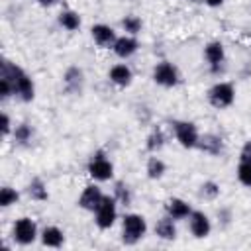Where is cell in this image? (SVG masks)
<instances>
[{"instance_id": "9a60e30c", "label": "cell", "mask_w": 251, "mask_h": 251, "mask_svg": "<svg viewBox=\"0 0 251 251\" xmlns=\"http://www.w3.org/2000/svg\"><path fill=\"white\" fill-rule=\"evenodd\" d=\"M137 49H139L137 37H135V35H127V33L120 35V37L114 41V45H112L114 55L120 57V59H129V57H133V55L137 53Z\"/></svg>"}, {"instance_id": "e0dca14e", "label": "cell", "mask_w": 251, "mask_h": 251, "mask_svg": "<svg viewBox=\"0 0 251 251\" xmlns=\"http://www.w3.org/2000/svg\"><path fill=\"white\" fill-rule=\"evenodd\" d=\"M153 231H155V235H157L159 239H163V241H175V239H176V235H178L176 220H173L171 216H167V214H165L163 218H159V220L155 222Z\"/></svg>"}, {"instance_id": "f546056e", "label": "cell", "mask_w": 251, "mask_h": 251, "mask_svg": "<svg viewBox=\"0 0 251 251\" xmlns=\"http://www.w3.org/2000/svg\"><path fill=\"white\" fill-rule=\"evenodd\" d=\"M0 129H2V137H8V135H12V131H14L12 120H10V116H8L6 112H2V126H0Z\"/></svg>"}, {"instance_id": "484cf974", "label": "cell", "mask_w": 251, "mask_h": 251, "mask_svg": "<svg viewBox=\"0 0 251 251\" xmlns=\"http://www.w3.org/2000/svg\"><path fill=\"white\" fill-rule=\"evenodd\" d=\"M112 196L118 200V204H122V206H129L131 204V190H129V186L124 182V180H116L114 182V192H112Z\"/></svg>"}, {"instance_id": "2e32d148", "label": "cell", "mask_w": 251, "mask_h": 251, "mask_svg": "<svg viewBox=\"0 0 251 251\" xmlns=\"http://www.w3.org/2000/svg\"><path fill=\"white\" fill-rule=\"evenodd\" d=\"M190 212H192V206H190L184 198L173 196V198H169V200L165 202V214H167V216H171V218H173V220H176V222L188 220Z\"/></svg>"}, {"instance_id": "8992f818", "label": "cell", "mask_w": 251, "mask_h": 251, "mask_svg": "<svg viewBox=\"0 0 251 251\" xmlns=\"http://www.w3.org/2000/svg\"><path fill=\"white\" fill-rule=\"evenodd\" d=\"M208 102L216 110H226L235 102V86L231 82L220 80L208 88Z\"/></svg>"}, {"instance_id": "3957f363", "label": "cell", "mask_w": 251, "mask_h": 251, "mask_svg": "<svg viewBox=\"0 0 251 251\" xmlns=\"http://www.w3.org/2000/svg\"><path fill=\"white\" fill-rule=\"evenodd\" d=\"M86 173L94 182H106L114 178V163L108 159V155L104 151H96L92 153L88 165H86Z\"/></svg>"}, {"instance_id": "603a6c76", "label": "cell", "mask_w": 251, "mask_h": 251, "mask_svg": "<svg viewBox=\"0 0 251 251\" xmlns=\"http://www.w3.org/2000/svg\"><path fill=\"white\" fill-rule=\"evenodd\" d=\"M145 173H147V178H151V180H159V178L165 176V173H167V165H165V161H163L161 157H157V153H155L153 157L147 159V163H145Z\"/></svg>"}, {"instance_id": "ba28073f", "label": "cell", "mask_w": 251, "mask_h": 251, "mask_svg": "<svg viewBox=\"0 0 251 251\" xmlns=\"http://www.w3.org/2000/svg\"><path fill=\"white\" fill-rule=\"evenodd\" d=\"M151 78L155 84H159L163 88H175L180 82V73H178L176 65H173L171 61H159L153 67Z\"/></svg>"}, {"instance_id": "30bf717a", "label": "cell", "mask_w": 251, "mask_h": 251, "mask_svg": "<svg viewBox=\"0 0 251 251\" xmlns=\"http://www.w3.org/2000/svg\"><path fill=\"white\" fill-rule=\"evenodd\" d=\"M102 198H104V192H102V188L98 186V182H90V184H86V186L82 188V192H80L76 204H78V208L84 210V212H94V210L98 208V204L102 202Z\"/></svg>"}, {"instance_id": "5b68a950", "label": "cell", "mask_w": 251, "mask_h": 251, "mask_svg": "<svg viewBox=\"0 0 251 251\" xmlns=\"http://www.w3.org/2000/svg\"><path fill=\"white\" fill-rule=\"evenodd\" d=\"M39 237V229H37V224L33 218L29 216H22L14 222L12 226V239L22 245V247H27L31 243H35V239Z\"/></svg>"}, {"instance_id": "f1b7e54d", "label": "cell", "mask_w": 251, "mask_h": 251, "mask_svg": "<svg viewBox=\"0 0 251 251\" xmlns=\"http://www.w3.org/2000/svg\"><path fill=\"white\" fill-rule=\"evenodd\" d=\"M220 196V184L214 180H206L200 186V198L204 200H216Z\"/></svg>"}, {"instance_id": "cb8c5ba5", "label": "cell", "mask_w": 251, "mask_h": 251, "mask_svg": "<svg viewBox=\"0 0 251 251\" xmlns=\"http://www.w3.org/2000/svg\"><path fill=\"white\" fill-rule=\"evenodd\" d=\"M12 137L18 145H29L31 139H33V126L27 124V122H22L18 126H14V131H12Z\"/></svg>"}, {"instance_id": "d4e9b609", "label": "cell", "mask_w": 251, "mask_h": 251, "mask_svg": "<svg viewBox=\"0 0 251 251\" xmlns=\"http://www.w3.org/2000/svg\"><path fill=\"white\" fill-rule=\"evenodd\" d=\"M165 133H163V129L161 127H153L151 131H149V135L145 137V149L149 151V153H159L163 147H165Z\"/></svg>"}, {"instance_id": "4316f807", "label": "cell", "mask_w": 251, "mask_h": 251, "mask_svg": "<svg viewBox=\"0 0 251 251\" xmlns=\"http://www.w3.org/2000/svg\"><path fill=\"white\" fill-rule=\"evenodd\" d=\"M18 200H20V192H18L14 186L4 184V186L0 188V208H10V206H14Z\"/></svg>"}, {"instance_id": "ffe728a7", "label": "cell", "mask_w": 251, "mask_h": 251, "mask_svg": "<svg viewBox=\"0 0 251 251\" xmlns=\"http://www.w3.org/2000/svg\"><path fill=\"white\" fill-rule=\"evenodd\" d=\"M198 149L204 151L206 155L216 157V155H220L224 151V139L218 133H204V135H200Z\"/></svg>"}, {"instance_id": "d6986e66", "label": "cell", "mask_w": 251, "mask_h": 251, "mask_svg": "<svg viewBox=\"0 0 251 251\" xmlns=\"http://www.w3.org/2000/svg\"><path fill=\"white\" fill-rule=\"evenodd\" d=\"M108 78H110V82L116 84L118 88H126V86L131 84V80H133V73H131V69H129L126 63H118V65L110 67V71H108Z\"/></svg>"}, {"instance_id": "4fadbf2b", "label": "cell", "mask_w": 251, "mask_h": 251, "mask_svg": "<svg viewBox=\"0 0 251 251\" xmlns=\"http://www.w3.org/2000/svg\"><path fill=\"white\" fill-rule=\"evenodd\" d=\"M204 61L208 63V67L218 73L220 67L224 65L226 61V49H224V43L222 41H208L204 45Z\"/></svg>"}, {"instance_id": "83f0119b", "label": "cell", "mask_w": 251, "mask_h": 251, "mask_svg": "<svg viewBox=\"0 0 251 251\" xmlns=\"http://www.w3.org/2000/svg\"><path fill=\"white\" fill-rule=\"evenodd\" d=\"M141 27H143V22H141V18L135 16V14H127V16L122 20V29H124L127 35H137V33L141 31Z\"/></svg>"}, {"instance_id": "d6a6232c", "label": "cell", "mask_w": 251, "mask_h": 251, "mask_svg": "<svg viewBox=\"0 0 251 251\" xmlns=\"http://www.w3.org/2000/svg\"><path fill=\"white\" fill-rule=\"evenodd\" d=\"M39 6H43V8H51V6H55L57 4V0H35Z\"/></svg>"}, {"instance_id": "52a82bcc", "label": "cell", "mask_w": 251, "mask_h": 251, "mask_svg": "<svg viewBox=\"0 0 251 251\" xmlns=\"http://www.w3.org/2000/svg\"><path fill=\"white\" fill-rule=\"evenodd\" d=\"M171 126H173L175 139L178 141L180 147H184V149H194V147H198L200 131H198L196 124H192V122H188V120H175Z\"/></svg>"}, {"instance_id": "7402d4cb", "label": "cell", "mask_w": 251, "mask_h": 251, "mask_svg": "<svg viewBox=\"0 0 251 251\" xmlns=\"http://www.w3.org/2000/svg\"><path fill=\"white\" fill-rule=\"evenodd\" d=\"M25 192H27V196L31 198V200H35V202H47L49 200V190H47V184L41 180V178H31L29 182H27V188H25Z\"/></svg>"}, {"instance_id": "277c9868", "label": "cell", "mask_w": 251, "mask_h": 251, "mask_svg": "<svg viewBox=\"0 0 251 251\" xmlns=\"http://www.w3.org/2000/svg\"><path fill=\"white\" fill-rule=\"evenodd\" d=\"M118 200L112 196V194H104L102 202L98 204V208L92 212L94 214V224L98 229H110L116 220H118Z\"/></svg>"}, {"instance_id": "4dcf8cb0", "label": "cell", "mask_w": 251, "mask_h": 251, "mask_svg": "<svg viewBox=\"0 0 251 251\" xmlns=\"http://www.w3.org/2000/svg\"><path fill=\"white\" fill-rule=\"evenodd\" d=\"M218 218L222 220V224H224V226H227V224H229V220H231V212H229L227 208H222V210H218Z\"/></svg>"}, {"instance_id": "9c48e42d", "label": "cell", "mask_w": 251, "mask_h": 251, "mask_svg": "<svg viewBox=\"0 0 251 251\" xmlns=\"http://www.w3.org/2000/svg\"><path fill=\"white\" fill-rule=\"evenodd\" d=\"M186 222H188V229H190L192 237H196V239H204L212 233V220L202 210H192Z\"/></svg>"}, {"instance_id": "8fae6325", "label": "cell", "mask_w": 251, "mask_h": 251, "mask_svg": "<svg viewBox=\"0 0 251 251\" xmlns=\"http://www.w3.org/2000/svg\"><path fill=\"white\" fill-rule=\"evenodd\" d=\"M84 82H86V76H84V71L76 65L69 67L65 73H63V86L69 94H80L82 88H84Z\"/></svg>"}, {"instance_id": "1f68e13d", "label": "cell", "mask_w": 251, "mask_h": 251, "mask_svg": "<svg viewBox=\"0 0 251 251\" xmlns=\"http://www.w3.org/2000/svg\"><path fill=\"white\" fill-rule=\"evenodd\" d=\"M202 2H204L208 8H220V6H222L226 0H202Z\"/></svg>"}, {"instance_id": "7a4b0ae2", "label": "cell", "mask_w": 251, "mask_h": 251, "mask_svg": "<svg viewBox=\"0 0 251 251\" xmlns=\"http://www.w3.org/2000/svg\"><path fill=\"white\" fill-rule=\"evenodd\" d=\"M122 243L124 245H137L147 235V220L137 212H127L122 218Z\"/></svg>"}, {"instance_id": "7c38bea8", "label": "cell", "mask_w": 251, "mask_h": 251, "mask_svg": "<svg viewBox=\"0 0 251 251\" xmlns=\"http://www.w3.org/2000/svg\"><path fill=\"white\" fill-rule=\"evenodd\" d=\"M237 180L251 188V139H247L241 147L239 153V163H237Z\"/></svg>"}, {"instance_id": "ac0fdd59", "label": "cell", "mask_w": 251, "mask_h": 251, "mask_svg": "<svg viewBox=\"0 0 251 251\" xmlns=\"http://www.w3.org/2000/svg\"><path fill=\"white\" fill-rule=\"evenodd\" d=\"M39 241L43 247H53V249H59L65 245V231L57 226H45L41 231H39Z\"/></svg>"}, {"instance_id": "836d02e7", "label": "cell", "mask_w": 251, "mask_h": 251, "mask_svg": "<svg viewBox=\"0 0 251 251\" xmlns=\"http://www.w3.org/2000/svg\"><path fill=\"white\" fill-rule=\"evenodd\" d=\"M188 2H202V0H188Z\"/></svg>"}, {"instance_id": "44dd1931", "label": "cell", "mask_w": 251, "mask_h": 251, "mask_svg": "<svg viewBox=\"0 0 251 251\" xmlns=\"http://www.w3.org/2000/svg\"><path fill=\"white\" fill-rule=\"evenodd\" d=\"M57 22H59V25H61L63 29H67V31H76V29L80 27V24H82L80 14L75 12V10H71V8L61 10L59 16H57Z\"/></svg>"}, {"instance_id": "5bb4252c", "label": "cell", "mask_w": 251, "mask_h": 251, "mask_svg": "<svg viewBox=\"0 0 251 251\" xmlns=\"http://www.w3.org/2000/svg\"><path fill=\"white\" fill-rule=\"evenodd\" d=\"M90 35H92L94 43H96L98 47H102V49H112L114 41L118 39L114 27L108 25V24H94V25L90 27Z\"/></svg>"}, {"instance_id": "6da1fadb", "label": "cell", "mask_w": 251, "mask_h": 251, "mask_svg": "<svg viewBox=\"0 0 251 251\" xmlns=\"http://www.w3.org/2000/svg\"><path fill=\"white\" fill-rule=\"evenodd\" d=\"M0 78L6 80L12 86V92L20 102H31L35 98L33 78L20 65L12 63L8 59H2V63H0Z\"/></svg>"}]
</instances>
